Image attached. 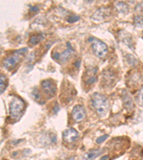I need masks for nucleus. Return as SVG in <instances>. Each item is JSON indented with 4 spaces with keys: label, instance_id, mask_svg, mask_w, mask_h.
<instances>
[{
    "label": "nucleus",
    "instance_id": "f257e3e1",
    "mask_svg": "<svg viewBox=\"0 0 143 160\" xmlns=\"http://www.w3.org/2000/svg\"><path fill=\"white\" fill-rule=\"evenodd\" d=\"M92 105L100 117H104L107 113L110 108V102L105 95L95 92L92 95Z\"/></svg>",
    "mask_w": 143,
    "mask_h": 160
},
{
    "label": "nucleus",
    "instance_id": "f03ea898",
    "mask_svg": "<svg viewBox=\"0 0 143 160\" xmlns=\"http://www.w3.org/2000/svg\"><path fill=\"white\" fill-rule=\"evenodd\" d=\"M25 102L21 98L14 97L10 102L9 114L13 120H19L25 111Z\"/></svg>",
    "mask_w": 143,
    "mask_h": 160
},
{
    "label": "nucleus",
    "instance_id": "7ed1b4c3",
    "mask_svg": "<svg viewBox=\"0 0 143 160\" xmlns=\"http://www.w3.org/2000/svg\"><path fill=\"white\" fill-rule=\"evenodd\" d=\"M27 51V48H23L13 52V53L4 60L3 64L4 68H6L7 70H12V69L15 68V67L17 66V64L20 61V59L24 56Z\"/></svg>",
    "mask_w": 143,
    "mask_h": 160
},
{
    "label": "nucleus",
    "instance_id": "20e7f679",
    "mask_svg": "<svg viewBox=\"0 0 143 160\" xmlns=\"http://www.w3.org/2000/svg\"><path fill=\"white\" fill-rule=\"evenodd\" d=\"M92 47L95 54L99 58H104L108 52L107 46L102 41L94 39L92 41Z\"/></svg>",
    "mask_w": 143,
    "mask_h": 160
},
{
    "label": "nucleus",
    "instance_id": "39448f33",
    "mask_svg": "<svg viewBox=\"0 0 143 160\" xmlns=\"http://www.w3.org/2000/svg\"><path fill=\"white\" fill-rule=\"evenodd\" d=\"M41 86L44 92L48 95L49 97H52L55 95L56 92V86L54 82L52 80L47 79L41 82Z\"/></svg>",
    "mask_w": 143,
    "mask_h": 160
},
{
    "label": "nucleus",
    "instance_id": "423d86ee",
    "mask_svg": "<svg viewBox=\"0 0 143 160\" xmlns=\"http://www.w3.org/2000/svg\"><path fill=\"white\" fill-rule=\"evenodd\" d=\"M72 118L77 122H80L86 117V111L85 108L81 105H77L74 107L72 112Z\"/></svg>",
    "mask_w": 143,
    "mask_h": 160
},
{
    "label": "nucleus",
    "instance_id": "0eeeda50",
    "mask_svg": "<svg viewBox=\"0 0 143 160\" xmlns=\"http://www.w3.org/2000/svg\"><path fill=\"white\" fill-rule=\"evenodd\" d=\"M79 137L77 131L74 128H69L64 130L62 134L63 140L67 143H72L77 140Z\"/></svg>",
    "mask_w": 143,
    "mask_h": 160
},
{
    "label": "nucleus",
    "instance_id": "6e6552de",
    "mask_svg": "<svg viewBox=\"0 0 143 160\" xmlns=\"http://www.w3.org/2000/svg\"><path fill=\"white\" fill-rule=\"evenodd\" d=\"M97 68H92L88 69L85 73V76H84L85 82L87 85H92L93 83H95L97 80Z\"/></svg>",
    "mask_w": 143,
    "mask_h": 160
},
{
    "label": "nucleus",
    "instance_id": "1a4fd4ad",
    "mask_svg": "<svg viewBox=\"0 0 143 160\" xmlns=\"http://www.w3.org/2000/svg\"><path fill=\"white\" fill-rule=\"evenodd\" d=\"M110 14V9L105 7H102L99 9L92 16V19L97 21H101L106 19Z\"/></svg>",
    "mask_w": 143,
    "mask_h": 160
},
{
    "label": "nucleus",
    "instance_id": "9d476101",
    "mask_svg": "<svg viewBox=\"0 0 143 160\" xmlns=\"http://www.w3.org/2000/svg\"><path fill=\"white\" fill-rule=\"evenodd\" d=\"M68 44V48L66 51H64V52H62V53H59V61H60L62 63H64V62H66L68 59L71 57L72 56V54L74 53V51L72 49L71 46H70L69 43H67Z\"/></svg>",
    "mask_w": 143,
    "mask_h": 160
},
{
    "label": "nucleus",
    "instance_id": "9b49d317",
    "mask_svg": "<svg viewBox=\"0 0 143 160\" xmlns=\"http://www.w3.org/2000/svg\"><path fill=\"white\" fill-rule=\"evenodd\" d=\"M103 152V149H94L85 154L83 160H95Z\"/></svg>",
    "mask_w": 143,
    "mask_h": 160
},
{
    "label": "nucleus",
    "instance_id": "f8f14e48",
    "mask_svg": "<svg viewBox=\"0 0 143 160\" xmlns=\"http://www.w3.org/2000/svg\"><path fill=\"white\" fill-rule=\"evenodd\" d=\"M123 103H124V107H125L127 110H130L133 108L134 107L133 101H132L131 97L129 96L125 90H124L123 92Z\"/></svg>",
    "mask_w": 143,
    "mask_h": 160
},
{
    "label": "nucleus",
    "instance_id": "ddd939ff",
    "mask_svg": "<svg viewBox=\"0 0 143 160\" xmlns=\"http://www.w3.org/2000/svg\"><path fill=\"white\" fill-rule=\"evenodd\" d=\"M45 36L44 34H38V35H33L31 37L30 39V43L31 45L35 46L37 44L40 42L41 41H42L45 38Z\"/></svg>",
    "mask_w": 143,
    "mask_h": 160
},
{
    "label": "nucleus",
    "instance_id": "4468645a",
    "mask_svg": "<svg viewBox=\"0 0 143 160\" xmlns=\"http://www.w3.org/2000/svg\"><path fill=\"white\" fill-rule=\"evenodd\" d=\"M7 78L4 75L2 74L0 77V90H1V93H3L5 89L7 88Z\"/></svg>",
    "mask_w": 143,
    "mask_h": 160
},
{
    "label": "nucleus",
    "instance_id": "2eb2a0df",
    "mask_svg": "<svg viewBox=\"0 0 143 160\" xmlns=\"http://www.w3.org/2000/svg\"><path fill=\"white\" fill-rule=\"evenodd\" d=\"M136 102L139 106H143V86L137 92L136 96Z\"/></svg>",
    "mask_w": 143,
    "mask_h": 160
},
{
    "label": "nucleus",
    "instance_id": "dca6fc26",
    "mask_svg": "<svg viewBox=\"0 0 143 160\" xmlns=\"http://www.w3.org/2000/svg\"><path fill=\"white\" fill-rule=\"evenodd\" d=\"M117 8L119 10V12L121 13H127L129 10L128 6L125 3H124V2H119V3H118Z\"/></svg>",
    "mask_w": 143,
    "mask_h": 160
},
{
    "label": "nucleus",
    "instance_id": "f3484780",
    "mask_svg": "<svg viewBox=\"0 0 143 160\" xmlns=\"http://www.w3.org/2000/svg\"><path fill=\"white\" fill-rule=\"evenodd\" d=\"M32 95L33 98L35 99L36 101H37V102L40 101L41 94H40V91H39L38 88H35L33 89L32 92Z\"/></svg>",
    "mask_w": 143,
    "mask_h": 160
},
{
    "label": "nucleus",
    "instance_id": "a211bd4d",
    "mask_svg": "<svg viewBox=\"0 0 143 160\" xmlns=\"http://www.w3.org/2000/svg\"><path fill=\"white\" fill-rule=\"evenodd\" d=\"M108 137H109L108 135H105L101 136V137H100V138H98L97 139V141H96V142H97V144L102 143L103 142H105L107 140V138Z\"/></svg>",
    "mask_w": 143,
    "mask_h": 160
},
{
    "label": "nucleus",
    "instance_id": "6ab92c4d",
    "mask_svg": "<svg viewBox=\"0 0 143 160\" xmlns=\"http://www.w3.org/2000/svg\"><path fill=\"white\" fill-rule=\"evenodd\" d=\"M80 19V17H77V16H72V17H70L69 18H68V22L69 23H74V22H76L77 21H78Z\"/></svg>",
    "mask_w": 143,
    "mask_h": 160
},
{
    "label": "nucleus",
    "instance_id": "aec40b11",
    "mask_svg": "<svg viewBox=\"0 0 143 160\" xmlns=\"http://www.w3.org/2000/svg\"><path fill=\"white\" fill-rule=\"evenodd\" d=\"M30 10L33 12H36L38 11L39 9H38V7H31Z\"/></svg>",
    "mask_w": 143,
    "mask_h": 160
},
{
    "label": "nucleus",
    "instance_id": "412c9836",
    "mask_svg": "<svg viewBox=\"0 0 143 160\" xmlns=\"http://www.w3.org/2000/svg\"><path fill=\"white\" fill-rule=\"evenodd\" d=\"M54 113H57V112L59 110V107L58 106V105H56V107L54 108Z\"/></svg>",
    "mask_w": 143,
    "mask_h": 160
},
{
    "label": "nucleus",
    "instance_id": "4be33fe9",
    "mask_svg": "<svg viewBox=\"0 0 143 160\" xmlns=\"http://www.w3.org/2000/svg\"><path fill=\"white\" fill-rule=\"evenodd\" d=\"M109 158V157L108 156H105V157H103L102 159H101V160H105V159H107Z\"/></svg>",
    "mask_w": 143,
    "mask_h": 160
}]
</instances>
